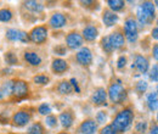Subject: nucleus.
Segmentation results:
<instances>
[{"mask_svg": "<svg viewBox=\"0 0 158 134\" xmlns=\"http://www.w3.org/2000/svg\"><path fill=\"white\" fill-rule=\"evenodd\" d=\"M133 121H134V112L130 109H124L114 117L111 126L117 133H124L131 127Z\"/></svg>", "mask_w": 158, "mask_h": 134, "instance_id": "nucleus-1", "label": "nucleus"}, {"mask_svg": "<svg viewBox=\"0 0 158 134\" xmlns=\"http://www.w3.org/2000/svg\"><path fill=\"white\" fill-rule=\"evenodd\" d=\"M136 16H138L139 23L142 27L152 23L153 19H156V9H155L153 2H151V1H143L139 6L138 11H136Z\"/></svg>", "mask_w": 158, "mask_h": 134, "instance_id": "nucleus-2", "label": "nucleus"}, {"mask_svg": "<svg viewBox=\"0 0 158 134\" xmlns=\"http://www.w3.org/2000/svg\"><path fill=\"white\" fill-rule=\"evenodd\" d=\"M107 95L110 96V100L114 104H122L127 99V90L125 88L120 84V82L112 83L108 88Z\"/></svg>", "mask_w": 158, "mask_h": 134, "instance_id": "nucleus-3", "label": "nucleus"}, {"mask_svg": "<svg viewBox=\"0 0 158 134\" xmlns=\"http://www.w3.org/2000/svg\"><path fill=\"white\" fill-rule=\"evenodd\" d=\"M124 33H125V37L128 39V41L135 43L138 40V36H139L138 22L134 19H125V22H124Z\"/></svg>", "mask_w": 158, "mask_h": 134, "instance_id": "nucleus-4", "label": "nucleus"}, {"mask_svg": "<svg viewBox=\"0 0 158 134\" xmlns=\"http://www.w3.org/2000/svg\"><path fill=\"white\" fill-rule=\"evenodd\" d=\"M28 38L34 44H43L48 39V28H46V26H37V27H34L29 32Z\"/></svg>", "mask_w": 158, "mask_h": 134, "instance_id": "nucleus-5", "label": "nucleus"}, {"mask_svg": "<svg viewBox=\"0 0 158 134\" xmlns=\"http://www.w3.org/2000/svg\"><path fill=\"white\" fill-rule=\"evenodd\" d=\"M29 93L28 83L24 80H15L12 87V95L16 99H24Z\"/></svg>", "mask_w": 158, "mask_h": 134, "instance_id": "nucleus-6", "label": "nucleus"}, {"mask_svg": "<svg viewBox=\"0 0 158 134\" xmlns=\"http://www.w3.org/2000/svg\"><path fill=\"white\" fill-rule=\"evenodd\" d=\"M77 62L81 66H90L93 63V53L89 48H80L77 55Z\"/></svg>", "mask_w": 158, "mask_h": 134, "instance_id": "nucleus-7", "label": "nucleus"}, {"mask_svg": "<svg viewBox=\"0 0 158 134\" xmlns=\"http://www.w3.org/2000/svg\"><path fill=\"white\" fill-rule=\"evenodd\" d=\"M6 38L11 41H21V43H27L29 38L28 34L24 31L16 29V28H10L6 31Z\"/></svg>", "mask_w": 158, "mask_h": 134, "instance_id": "nucleus-8", "label": "nucleus"}, {"mask_svg": "<svg viewBox=\"0 0 158 134\" xmlns=\"http://www.w3.org/2000/svg\"><path fill=\"white\" fill-rule=\"evenodd\" d=\"M66 45L72 49V50H76L83 46V38L81 36L77 33V32H71L66 36Z\"/></svg>", "mask_w": 158, "mask_h": 134, "instance_id": "nucleus-9", "label": "nucleus"}, {"mask_svg": "<svg viewBox=\"0 0 158 134\" xmlns=\"http://www.w3.org/2000/svg\"><path fill=\"white\" fill-rule=\"evenodd\" d=\"M69 68L68 66V62L63 58H54L52 62H51V71L55 73V75H63L64 72H67Z\"/></svg>", "mask_w": 158, "mask_h": 134, "instance_id": "nucleus-10", "label": "nucleus"}, {"mask_svg": "<svg viewBox=\"0 0 158 134\" xmlns=\"http://www.w3.org/2000/svg\"><path fill=\"white\" fill-rule=\"evenodd\" d=\"M31 121V115L27 111H19L12 116V122L16 127H24L29 123Z\"/></svg>", "mask_w": 158, "mask_h": 134, "instance_id": "nucleus-11", "label": "nucleus"}, {"mask_svg": "<svg viewBox=\"0 0 158 134\" xmlns=\"http://www.w3.org/2000/svg\"><path fill=\"white\" fill-rule=\"evenodd\" d=\"M91 101L94 105L96 106H103L106 105L107 102V92L105 88H98L94 94H93V97H91Z\"/></svg>", "mask_w": 158, "mask_h": 134, "instance_id": "nucleus-12", "label": "nucleus"}, {"mask_svg": "<svg viewBox=\"0 0 158 134\" xmlns=\"http://www.w3.org/2000/svg\"><path fill=\"white\" fill-rule=\"evenodd\" d=\"M66 23H67V17L62 12H55L49 21V24L55 29L62 28L63 26H66Z\"/></svg>", "mask_w": 158, "mask_h": 134, "instance_id": "nucleus-13", "label": "nucleus"}, {"mask_svg": "<svg viewBox=\"0 0 158 134\" xmlns=\"http://www.w3.org/2000/svg\"><path fill=\"white\" fill-rule=\"evenodd\" d=\"M79 131L81 134H95L98 131V123L94 119H85L80 124Z\"/></svg>", "mask_w": 158, "mask_h": 134, "instance_id": "nucleus-14", "label": "nucleus"}, {"mask_svg": "<svg viewBox=\"0 0 158 134\" xmlns=\"http://www.w3.org/2000/svg\"><path fill=\"white\" fill-rule=\"evenodd\" d=\"M133 67H135L141 75H145V73H147L150 65H148V61H147V58H145V56H142V55H136Z\"/></svg>", "mask_w": 158, "mask_h": 134, "instance_id": "nucleus-15", "label": "nucleus"}, {"mask_svg": "<svg viewBox=\"0 0 158 134\" xmlns=\"http://www.w3.org/2000/svg\"><path fill=\"white\" fill-rule=\"evenodd\" d=\"M108 40H110V44L113 48V50L120 49L124 45V36L120 32H113V33H111L108 36Z\"/></svg>", "mask_w": 158, "mask_h": 134, "instance_id": "nucleus-16", "label": "nucleus"}, {"mask_svg": "<svg viewBox=\"0 0 158 134\" xmlns=\"http://www.w3.org/2000/svg\"><path fill=\"white\" fill-rule=\"evenodd\" d=\"M118 15L111 10H105L102 12V22L105 23L106 27H112L118 22Z\"/></svg>", "mask_w": 158, "mask_h": 134, "instance_id": "nucleus-17", "label": "nucleus"}, {"mask_svg": "<svg viewBox=\"0 0 158 134\" xmlns=\"http://www.w3.org/2000/svg\"><path fill=\"white\" fill-rule=\"evenodd\" d=\"M59 121L61 122V126L64 128H69L72 127L73 122H74V115L71 110H66L63 112H61L59 116Z\"/></svg>", "mask_w": 158, "mask_h": 134, "instance_id": "nucleus-18", "label": "nucleus"}, {"mask_svg": "<svg viewBox=\"0 0 158 134\" xmlns=\"http://www.w3.org/2000/svg\"><path fill=\"white\" fill-rule=\"evenodd\" d=\"M99 37V29L95 26H86L83 29V36L81 38L88 40V41H93Z\"/></svg>", "mask_w": 158, "mask_h": 134, "instance_id": "nucleus-19", "label": "nucleus"}, {"mask_svg": "<svg viewBox=\"0 0 158 134\" xmlns=\"http://www.w3.org/2000/svg\"><path fill=\"white\" fill-rule=\"evenodd\" d=\"M23 56L26 62H28L31 66H40L41 63V58L34 51H26Z\"/></svg>", "mask_w": 158, "mask_h": 134, "instance_id": "nucleus-20", "label": "nucleus"}, {"mask_svg": "<svg viewBox=\"0 0 158 134\" xmlns=\"http://www.w3.org/2000/svg\"><path fill=\"white\" fill-rule=\"evenodd\" d=\"M57 92L62 95H71L73 93V87L68 80H62L57 85Z\"/></svg>", "mask_w": 158, "mask_h": 134, "instance_id": "nucleus-21", "label": "nucleus"}, {"mask_svg": "<svg viewBox=\"0 0 158 134\" xmlns=\"http://www.w3.org/2000/svg\"><path fill=\"white\" fill-rule=\"evenodd\" d=\"M24 7L31 12H41L44 10V5L39 1H24Z\"/></svg>", "mask_w": 158, "mask_h": 134, "instance_id": "nucleus-22", "label": "nucleus"}, {"mask_svg": "<svg viewBox=\"0 0 158 134\" xmlns=\"http://www.w3.org/2000/svg\"><path fill=\"white\" fill-rule=\"evenodd\" d=\"M147 106L151 111L156 112L157 111V107H158V99H157V92H152L147 95Z\"/></svg>", "mask_w": 158, "mask_h": 134, "instance_id": "nucleus-23", "label": "nucleus"}, {"mask_svg": "<svg viewBox=\"0 0 158 134\" xmlns=\"http://www.w3.org/2000/svg\"><path fill=\"white\" fill-rule=\"evenodd\" d=\"M107 5L110 7L111 11L113 12H117V11H122L125 6V2L122 1V0H108L107 1Z\"/></svg>", "mask_w": 158, "mask_h": 134, "instance_id": "nucleus-24", "label": "nucleus"}, {"mask_svg": "<svg viewBox=\"0 0 158 134\" xmlns=\"http://www.w3.org/2000/svg\"><path fill=\"white\" fill-rule=\"evenodd\" d=\"M12 16L14 14L10 9H0V22H10Z\"/></svg>", "mask_w": 158, "mask_h": 134, "instance_id": "nucleus-25", "label": "nucleus"}, {"mask_svg": "<svg viewBox=\"0 0 158 134\" xmlns=\"http://www.w3.org/2000/svg\"><path fill=\"white\" fill-rule=\"evenodd\" d=\"M4 58H5V62L10 66H15V65H19V58L17 56L12 53V51H7L5 55H4Z\"/></svg>", "mask_w": 158, "mask_h": 134, "instance_id": "nucleus-26", "label": "nucleus"}, {"mask_svg": "<svg viewBox=\"0 0 158 134\" xmlns=\"http://www.w3.org/2000/svg\"><path fill=\"white\" fill-rule=\"evenodd\" d=\"M12 87H14V82H12V80H7V82H5L2 85H0V88H1V90H2V94H4L5 97L12 95Z\"/></svg>", "mask_w": 158, "mask_h": 134, "instance_id": "nucleus-27", "label": "nucleus"}, {"mask_svg": "<svg viewBox=\"0 0 158 134\" xmlns=\"http://www.w3.org/2000/svg\"><path fill=\"white\" fill-rule=\"evenodd\" d=\"M100 45H101V48H102V50H103L105 53H107V54H112V53H113V48H112L111 44H110L108 37H103V38L101 39Z\"/></svg>", "mask_w": 158, "mask_h": 134, "instance_id": "nucleus-28", "label": "nucleus"}, {"mask_svg": "<svg viewBox=\"0 0 158 134\" xmlns=\"http://www.w3.org/2000/svg\"><path fill=\"white\" fill-rule=\"evenodd\" d=\"M27 134H44V128H43L41 123H39V122L33 123V124L28 128Z\"/></svg>", "mask_w": 158, "mask_h": 134, "instance_id": "nucleus-29", "label": "nucleus"}, {"mask_svg": "<svg viewBox=\"0 0 158 134\" xmlns=\"http://www.w3.org/2000/svg\"><path fill=\"white\" fill-rule=\"evenodd\" d=\"M33 82L35 84H39V85H46V84H49L50 78L46 75H37V76L33 77Z\"/></svg>", "mask_w": 158, "mask_h": 134, "instance_id": "nucleus-30", "label": "nucleus"}, {"mask_svg": "<svg viewBox=\"0 0 158 134\" xmlns=\"http://www.w3.org/2000/svg\"><path fill=\"white\" fill-rule=\"evenodd\" d=\"M38 111H39L40 115H50V112H51V106L49 105V104H46V102H43V104H40L39 107H38Z\"/></svg>", "mask_w": 158, "mask_h": 134, "instance_id": "nucleus-31", "label": "nucleus"}, {"mask_svg": "<svg viewBox=\"0 0 158 134\" xmlns=\"http://www.w3.org/2000/svg\"><path fill=\"white\" fill-rule=\"evenodd\" d=\"M107 112L106 111H103V110H101L99 111L98 114H96V122L99 123V124H103V123H106L107 122Z\"/></svg>", "mask_w": 158, "mask_h": 134, "instance_id": "nucleus-32", "label": "nucleus"}, {"mask_svg": "<svg viewBox=\"0 0 158 134\" xmlns=\"http://www.w3.org/2000/svg\"><path fill=\"white\" fill-rule=\"evenodd\" d=\"M135 89H136V92H138L139 94H143L147 90V83L145 80H140V82L136 83Z\"/></svg>", "mask_w": 158, "mask_h": 134, "instance_id": "nucleus-33", "label": "nucleus"}, {"mask_svg": "<svg viewBox=\"0 0 158 134\" xmlns=\"http://www.w3.org/2000/svg\"><path fill=\"white\" fill-rule=\"evenodd\" d=\"M45 123H46L48 127L54 128V127H56V124H57V119H56L55 116H48L46 119H45Z\"/></svg>", "mask_w": 158, "mask_h": 134, "instance_id": "nucleus-34", "label": "nucleus"}, {"mask_svg": "<svg viewBox=\"0 0 158 134\" xmlns=\"http://www.w3.org/2000/svg\"><path fill=\"white\" fill-rule=\"evenodd\" d=\"M54 51H55V54H56V55H61V56H63V55H66V54H67V49H66V46H64V45H62V44L56 45V46L54 48Z\"/></svg>", "mask_w": 158, "mask_h": 134, "instance_id": "nucleus-35", "label": "nucleus"}, {"mask_svg": "<svg viewBox=\"0 0 158 134\" xmlns=\"http://www.w3.org/2000/svg\"><path fill=\"white\" fill-rule=\"evenodd\" d=\"M135 129H136V132H139V133L143 134L146 131H147V122H139V123H136V126H135Z\"/></svg>", "mask_w": 158, "mask_h": 134, "instance_id": "nucleus-36", "label": "nucleus"}, {"mask_svg": "<svg viewBox=\"0 0 158 134\" xmlns=\"http://www.w3.org/2000/svg\"><path fill=\"white\" fill-rule=\"evenodd\" d=\"M150 78H151V80H153V82H157L158 80V67H157V65H155V66L151 68V71H150Z\"/></svg>", "mask_w": 158, "mask_h": 134, "instance_id": "nucleus-37", "label": "nucleus"}, {"mask_svg": "<svg viewBox=\"0 0 158 134\" xmlns=\"http://www.w3.org/2000/svg\"><path fill=\"white\" fill-rule=\"evenodd\" d=\"M101 134H117V132L113 129V127L111 124H108V126H106V127L102 128Z\"/></svg>", "mask_w": 158, "mask_h": 134, "instance_id": "nucleus-38", "label": "nucleus"}, {"mask_svg": "<svg viewBox=\"0 0 158 134\" xmlns=\"http://www.w3.org/2000/svg\"><path fill=\"white\" fill-rule=\"evenodd\" d=\"M125 65H127V58H125L124 55L119 56L118 60H117V67H118L119 70H120V68L125 67Z\"/></svg>", "mask_w": 158, "mask_h": 134, "instance_id": "nucleus-39", "label": "nucleus"}, {"mask_svg": "<svg viewBox=\"0 0 158 134\" xmlns=\"http://www.w3.org/2000/svg\"><path fill=\"white\" fill-rule=\"evenodd\" d=\"M152 54H153V58H155V60H157V58H158V45H157V44H155V45H153Z\"/></svg>", "mask_w": 158, "mask_h": 134, "instance_id": "nucleus-40", "label": "nucleus"}, {"mask_svg": "<svg viewBox=\"0 0 158 134\" xmlns=\"http://www.w3.org/2000/svg\"><path fill=\"white\" fill-rule=\"evenodd\" d=\"M150 134H158V128H157V124L152 126L151 131H150Z\"/></svg>", "mask_w": 158, "mask_h": 134, "instance_id": "nucleus-41", "label": "nucleus"}, {"mask_svg": "<svg viewBox=\"0 0 158 134\" xmlns=\"http://www.w3.org/2000/svg\"><path fill=\"white\" fill-rule=\"evenodd\" d=\"M157 33H158V28L155 27V28L152 29V37H153V39H156V40H157V38H158Z\"/></svg>", "mask_w": 158, "mask_h": 134, "instance_id": "nucleus-42", "label": "nucleus"}, {"mask_svg": "<svg viewBox=\"0 0 158 134\" xmlns=\"http://www.w3.org/2000/svg\"><path fill=\"white\" fill-rule=\"evenodd\" d=\"M4 97H5V96H4V94H2V90H1V88H0V100H1V99H4Z\"/></svg>", "mask_w": 158, "mask_h": 134, "instance_id": "nucleus-43", "label": "nucleus"}, {"mask_svg": "<svg viewBox=\"0 0 158 134\" xmlns=\"http://www.w3.org/2000/svg\"><path fill=\"white\" fill-rule=\"evenodd\" d=\"M59 134H68V133H66V132H63V133H59Z\"/></svg>", "mask_w": 158, "mask_h": 134, "instance_id": "nucleus-44", "label": "nucleus"}]
</instances>
